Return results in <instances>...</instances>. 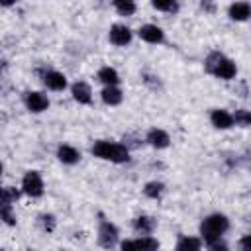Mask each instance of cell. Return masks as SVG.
<instances>
[{"instance_id":"obj_25","label":"cell","mask_w":251,"mask_h":251,"mask_svg":"<svg viewBox=\"0 0 251 251\" xmlns=\"http://www.w3.org/2000/svg\"><path fill=\"white\" fill-rule=\"evenodd\" d=\"M0 218H2L8 226H14V224H16V218H14V214H12V204H6V206L0 208Z\"/></svg>"},{"instance_id":"obj_20","label":"cell","mask_w":251,"mask_h":251,"mask_svg":"<svg viewBox=\"0 0 251 251\" xmlns=\"http://www.w3.org/2000/svg\"><path fill=\"white\" fill-rule=\"evenodd\" d=\"M20 192L16 188H2L0 186V208L6 206V204H12L14 200H18Z\"/></svg>"},{"instance_id":"obj_28","label":"cell","mask_w":251,"mask_h":251,"mask_svg":"<svg viewBox=\"0 0 251 251\" xmlns=\"http://www.w3.org/2000/svg\"><path fill=\"white\" fill-rule=\"evenodd\" d=\"M239 247H241V251H251V237L243 235L241 241H239Z\"/></svg>"},{"instance_id":"obj_8","label":"cell","mask_w":251,"mask_h":251,"mask_svg":"<svg viewBox=\"0 0 251 251\" xmlns=\"http://www.w3.org/2000/svg\"><path fill=\"white\" fill-rule=\"evenodd\" d=\"M25 106H27V110H31V112L37 114V112L47 110L49 100H47V96L41 94V92H27V96H25Z\"/></svg>"},{"instance_id":"obj_21","label":"cell","mask_w":251,"mask_h":251,"mask_svg":"<svg viewBox=\"0 0 251 251\" xmlns=\"http://www.w3.org/2000/svg\"><path fill=\"white\" fill-rule=\"evenodd\" d=\"M114 8L122 14V16H131L135 12V4L129 2V0H116L114 2Z\"/></svg>"},{"instance_id":"obj_4","label":"cell","mask_w":251,"mask_h":251,"mask_svg":"<svg viewBox=\"0 0 251 251\" xmlns=\"http://www.w3.org/2000/svg\"><path fill=\"white\" fill-rule=\"evenodd\" d=\"M118 241V227L108 222V220H102L100 222V227H98V243L104 247V249H112Z\"/></svg>"},{"instance_id":"obj_9","label":"cell","mask_w":251,"mask_h":251,"mask_svg":"<svg viewBox=\"0 0 251 251\" xmlns=\"http://www.w3.org/2000/svg\"><path fill=\"white\" fill-rule=\"evenodd\" d=\"M43 82L51 90H63L67 86V76L63 73H59V71H47L43 75Z\"/></svg>"},{"instance_id":"obj_10","label":"cell","mask_w":251,"mask_h":251,"mask_svg":"<svg viewBox=\"0 0 251 251\" xmlns=\"http://www.w3.org/2000/svg\"><path fill=\"white\" fill-rule=\"evenodd\" d=\"M147 141L149 145L157 147V149H165L169 143H171V137L165 129H159V127H153L149 133H147Z\"/></svg>"},{"instance_id":"obj_3","label":"cell","mask_w":251,"mask_h":251,"mask_svg":"<svg viewBox=\"0 0 251 251\" xmlns=\"http://www.w3.org/2000/svg\"><path fill=\"white\" fill-rule=\"evenodd\" d=\"M229 227V222L224 214H212L208 218H204V222L200 224V233L204 237L206 243L214 241V239H220Z\"/></svg>"},{"instance_id":"obj_26","label":"cell","mask_w":251,"mask_h":251,"mask_svg":"<svg viewBox=\"0 0 251 251\" xmlns=\"http://www.w3.org/2000/svg\"><path fill=\"white\" fill-rule=\"evenodd\" d=\"M39 220H41L43 229H47V231H53L55 229V218L51 214H43V216H39Z\"/></svg>"},{"instance_id":"obj_7","label":"cell","mask_w":251,"mask_h":251,"mask_svg":"<svg viewBox=\"0 0 251 251\" xmlns=\"http://www.w3.org/2000/svg\"><path fill=\"white\" fill-rule=\"evenodd\" d=\"M139 37H141L143 41H147V43H161V41L165 39V33H163V29H161L159 25H155V24H145V25L139 27Z\"/></svg>"},{"instance_id":"obj_24","label":"cell","mask_w":251,"mask_h":251,"mask_svg":"<svg viewBox=\"0 0 251 251\" xmlns=\"http://www.w3.org/2000/svg\"><path fill=\"white\" fill-rule=\"evenodd\" d=\"M233 122L239 124V126H243V127H247V126L251 124V114H249V110H237L235 116H233Z\"/></svg>"},{"instance_id":"obj_11","label":"cell","mask_w":251,"mask_h":251,"mask_svg":"<svg viewBox=\"0 0 251 251\" xmlns=\"http://www.w3.org/2000/svg\"><path fill=\"white\" fill-rule=\"evenodd\" d=\"M210 120L218 129H227V127L233 126V116L229 112H226V110H214L210 114Z\"/></svg>"},{"instance_id":"obj_16","label":"cell","mask_w":251,"mask_h":251,"mask_svg":"<svg viewBox=\"0 0 251 251\" xmlns=\"http://www.w3.org/2000/svg\"><path fill=\"white\" fill-rule=\"evenodd\" d=\"M98 78L106 84V86H116L120 82V76H118V71L112 69V67H102L98 71Z\"/></svg>"},{"instance_id":"obj_18","label":"cell","mask_w":251,"mask_h":251,"mask_svg":"<svg viewBox=\"0 0 251 251\" xmlns=\"http://www.w3.org/2000/svg\"><path fill=\"white\" fill-rule=\"evenodd\" d=\"M202 249V243L198 237H180L178 243H176V251H200Z\"/></svg>"},{"instance_id":"obj_12","label":"cell","mask_w":251,"mask_h":251,"mask_svg":"<svg viewBox=\"0 0 251 251\" xmlns=\"http://www.w3.org/2000/svg\"><path fill=\"white\" fill-rule=\"evenodd\" d=\"M251 16V6L249 2H235L229 6V18L235 22H245Z\"/></svg>"},{"instance_id":"obj_19","label":"cell","mask_w":251,"mask_h":251,"mask_svg":"<svg viewBox=\"0 0 251 251\" xmlns=\"http://www.w3.org/2000/svg\"><path fill=\"white\" fill-rule=\"evenodd\" d=\"M133 227L141 233H151L155 229V220L149 218V216H139V218L133 220Z\"/></svg>"},{"instance_id":"obj_29","label":"cell","mask_w":251,"mask_h":251,"mask_svg":"<svg viewBox=\"0 0 251 251\" xmlns=\"http://www.w3.org/2000/svg\"><path fill=\"white\" fill-rule=\"evenodd\" d=\"M122 251H135L133 249V239H126V241H122Z\"/></svg>"},{"instance_id":"obj_5","label":"cell","mask_w":251,"mask_h":251,"mask_svg":"<svg viewBox=\"0 0 251 251\" xmlns=\"http://www.w3.org/2000/svg\"><path fill=\"white\" fill-rule=\"evenodd\" d=\"M22 190L27 194V196H41L43 194V180H41V175L37 171H29L25 173L24 180H22Z\"/></svg>"},{"instance_id":"obj_27","label":"cell","mask_w":251,"mask_h":251,"mask_svg":"<svg viewBox=\"0 0 251 251\" xmlns=\"http://www.w3.org/2000/svg\"><path fill=\"white\" fill-rule=\"evenodd\" d=\"M206 245H208L210 251H227V245H226V241H222V237L220 239H214V241H210Z\"/></svg>"},{"instance_id":"obj_14","label":"cell","mask_w":251,"mask_h":251,"mask_svg":"<svg viewBox=\"0 0 251 251\" xmlns=\"http://www.w3.org/2000/svg\"><path fill=\"white\" fill-rule=\"evenodd\" d=\"M57 157H59V161H63V163H67V165H75V163L80 159V153H78L73 145H61V147L57 149Z\"/></svg>"},{"instance_id":"obj_6","label":"cell","mask_w":251,"mask_h":251,"mask_svg":"<svg viewBox=\"0 0 251 251\" xmlns=\"http://www.w3.org/2000/svg\"><path fill=\"white\" fill-rule=\"evenodd\" d=\"M110 41L118 47H124L131 41V31L127 25H122V24H114L110 27Z\"/></svg>"},{"instance_id":"obj_23","label":"cell","mask_w":251,"mask_h":251,"mask_svg":"<svg viewBox=\"0 0 251 251\" xmlns=\"http://www.w3.org/2000/svg\"><path fill=\"white\" fill-rule=\"evenodd\" d=\"M151 4L155 10H161V12H176L178 10V4L173 0H153Z\"/></svg>"},{"instance_id":"obj_15","label":"cell","mask_w":251,"mask_h":251,"mask_svg":"<svg viewBox=\"0 0 251 251\" xmlns=\"http://www.w3.org/2000/svg\"><path fill=\"white\" fill-rule=\"evenodd\" d=\"M122 98H124V94H122V90H120L118 86H104V90H102V100H104L106 104L118 106V104L122 102Z\"/></svg>"},{"instance_id":"obj_1","label":"cell","mask_w":251,"mask_h":251,"mask_svg":"<svg viewBox=\"0 0 251 251\" xmlns=\"http://www.w3.org/2000/svg\"><path fill=\"white\" fill-rule=\"evenodd\" d=\"M206 71L212 73V75L218 76V78L229 80V78L235 76L237 67H235V63H233L231 59H227L224 53L214 51V53H210V55L206 57Z\"/></svg>"},{"instance_id":"obj_22","label":"cell","mask_w":251,"mask_h":251,"mask_svg":"<svg viewBox=\"0 0 251 251\" xmlns=\"http://www.w3.org/2000/svg\"><path fill=\"white\" fill-rule=\"evenodd\" d=\"M143 192H145V196H149V198H159V196L163 194V182H157V180L147 182L145 188H143Z\"/></svg>"},{"instance_id":"obj_2","label":"cell","mask_w":251,"mask_h":251,"mask_svg":"<svg viewBox=\"0 0 251 251\" xmlns=\"http://www.w3.org/2000/svg\"><path fill=\"white\" fill-rule=\"evenodd\" d=\"M92 155L106 159V161H112V163H126L129 159V151L126 145L106 141V139H100L92 145Z\"/></svg>"},{"instance_id":"obj_30","label":"cell","mask_w":251,"mask_h":251,"mask_svg":"<svg viewBox=\"0 0 251 251\" xmlns=\"http://www.w3.org/2000/svg\"><path fill=\"white\" fill-rule=\"evenodd\" d=\"M0 175H2V163H0Z\"/></svg>"},{"instance_id":"obj_17","label":"cell","mask_w":251,"mask_h":251,"mask_svg":"<svg viewBox=\"0 0 251 251\" xmlns=\"http://www.w3.org/2000/svg\"><path fill=\"white\" fill-rule=\"evenodd\" d=\"M133 249L135 251H157L159 249V241L155 237H139V239H133Z\"/></svg>"},{"instance_id":"obj_13","label":"cell","mask_w":251,"mask_h":251,"mask_svg":"<svg viewBox=\"0 0 251 251\" xmlns=\"http://www.w3.org/2000/svg\"><path fill=\"white\" fill-rule=\"evenodd\" d=\"M73 98L78 102V104H90L92 100V90L86 82H75L73 84Z\"/></svg>"}]
</instances>
